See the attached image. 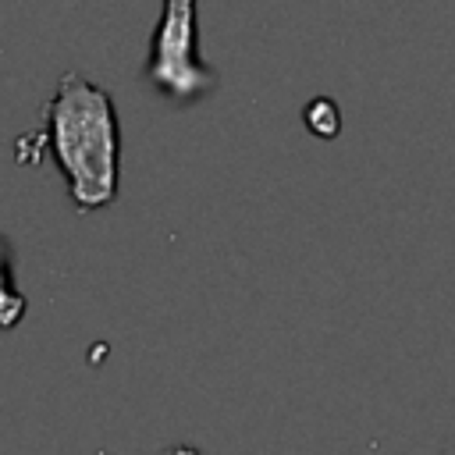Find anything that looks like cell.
<instances>
[{
	"mask_svg": "<svg viewBox=\"0 0 455 455\" xmlns=\"http://www.w3.org/2000/svg\"><path fill=\"white\" fill-rule=\"evenodd\" d=\"M302 121H306V128H309L316 139H334V135H338V128H341L338 103H334V100H327V96H316V100L306 107Z\"/></svg>",
	"mask_w": 455,
	"mask_h": 455,
	"instance_id": "277c9868",
	"label": "cell"
},
{
	"mask_svg": "<svg viewBox=\"0 0 455 455\" xmlns=\"http://www.w3.org/2000/svg\"><path fill=\"white\" fill-rule=\"evenodd\" d=\"M146 78L174 103H192L217 89V71L199 57L196 0H164L160 21L149 36Z\"/></svg>",
	"mask_w": 455,
	"mask_h": 455,
	"instance_id": "7a4b0ae2",
	"label": "cell"
},
{
	"mask_svg": "<svg viewBox=\"0 0 455 455\" xmlns=\"http://www.w3.org/2000/svg\"><path fill=\"white\" fill-rule=\"evenodd\" d=\"M43 142L68 181L71 203L89 213L117 199L121 188V124L107 89L78 71L60 75L46 103Z\"/></svg>",
	"mask_w": 455,
	"mask_h": 455,
	"instance_id": "6da1fadb",
	"label": "cell"
},
{
	"mask_svg": "<svg viewBox=\"0 0 455 455\" xmlns=\"http://www.w3.org/2000/svg\"><path fill=\"white\" fill-rule=\"evenodd\" d=\"M167 455H199V451H196L192 444H178V448H171Z\"/></svg>",
	"mask_w": 455,
	"mask_h": 455,
	"instance_id": "5b68a950",
	"label": "cell"
},
{
	"mask_svg": "<svg viewBox=\"0 0 455 455\" xmlns=\"http://www.w3.org/2000/svg\"><path fill=\"white\" fill-rule=\"evenodd\" d=\"M25 309H28V299L14 277V245L7 235H0V331L18 327L25 320Z\"/></svg>",
	"mask_w": 455,
	"mask_h": 455,
	"instance_id": "3957f363",
	"label": "cell"
}]
</instances>
